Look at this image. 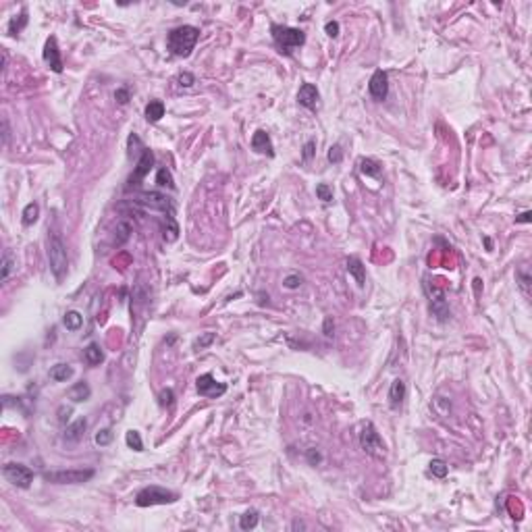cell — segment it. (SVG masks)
Wrapping results in <instances>:
<instances>
[{
    "label": "cell",
    "instance_id": "1",
    "mask_svg": "<svg viewBox=\"0 0 532 532\" xmlns=\"http://www.w3.org/2000/svg\"><path fill=\"white\" fill-rule=\"evenodd\" d=\"M198 37H200V29L194 25L175 27L167 37V48L175 56H189L198 44Z\"/></svg>",
    "mask_w": 532,
    "mask_h": 532
},
{
    "label": "cell",
    "instance_id": "2",
    "mask_svg": "<svg viewBox=\"0 0 532 532\" xmlns=\"http://www.w3.org/2000/svg\"><path fill=\"white\" fill-rule=\"evenodd\" d=\"M48 262H50V271H52L54 279L63 281L69 271V256H67V248L58 235H52L48 239Z\"/></svg>",
    "mask_w": 532,
    "mask_h": 532
},
{
    "label": "cell",
    "instance_id": "3",
    "mask_svg": "<svg viewBox=\"0 0 532 532\" xmlns=\"http://www.w3.org/2000/svg\"><path fill=\"white\" fill-rule=\"evenodd\" d=\"M271 33H273V40L275 44L281 48V52L289 54L293 48L301 46L306 42V33L301 29H295V27H287V25H273L271 27Z\"/></svg>",
    "mask_w": 532,
    "mask_h": 532
},
{
    "label": "cell",
    "instance_id": "4",
    "mask_svg": "<svg viewBox=\"0 0 532 532\" xmlns=\"http://www.w3.org/2000/svg\"><path fill=\"white\" fill-rule=\"evenodd\" d=\"M360 447L374 460H383L387 455V451H385L387 447H385L381 435H378V431L374 428L372 422H364L362 424V428H360Z\"/></svg>",
    "mask_w": 532,
    "mask_h": 532
},
{
    "label": "cell",
    "instance_id": "5",
    "mask_svg": "<svg viewBox=\"0 0 532 532\" xmlns=\"http://www.w3.org/2000/svg\"><path fill=\"white\" fill-rule=\"evenodd\" d=\"M177 501V493L167 490L162 486H146L135 495L137 507H150V505H167Z\"/></svg>",
    "mask_w": 532,
    "mask_h": 532
},
{
    "label": "cell",
    "instance_id": "6",
    "mask_svg": "<svg viewBox=\"0 0 532 532\" xmlns=\"http://www.w3.org/2000/svg\"><path fill=\"white\" fill-rule=\"evenodd\" d=\"M92 468H75V470H56V472H44V480L54 484H84L90 478H94Z\"/></svg>",
    "mask_w": 532,
    "mask_h": 532
},
{
    "label": "cell",
    "instance_id": "7",
    "mask_svg": "<svg viewBox=\"0 0 532 532\" xmlns=\"http://www.w3.org/2000/svg\"><path fill=\"white\" fill-rule=\"evenodd\" d=\"M135 204L144 206L146 210H158V212H165V214H173V202L171 198L158 194V192H144V194H137Z\"/></svg>",
    "mask_w": 532,
    "mask_h": 532
},
{
    "label": "cell",
    "instance_id": "8",
    "mask_svg": "<svg viewBox=\"0 0 532 532\" xmlns=\"http://www.w3.org/2000/svg\"><path fill=\"white\" fill-rule=\"evenodd\" d=\"M3 476H5L11 484H15V486H19V488H29L31 482H33V472H31L27 466L15 464V462L3 466Z\"/></svg>",
    "mask_w": 532,
    "mask_h": 532
},
{
    "label": "cell",
    "instance_id": "9",
    "mask_svg": "<svg viewBox=\"0 0 532 532\" xmlns=\"http://www.w3.org/2000/svg\"><path fill=\"white\" fill-rule=\"evenodd\" d=\"M196 389H198V393H200L202 397H210V399H214V397H220V395H224V393H227V385H224V383H218V381H216V378H214L210 372H206V374L198 376V381H196Z\"/></svg>",
    "mask_w": 532,
    "mask_h": 532
},
{
    "label": "cell",
    "instance_id": "10",
    "mask_svg": "<svg viewBox=\"0 0 532 532\" xmlns=\"http://www.w3.org/2000/svg\"><path fill=\"white\" fill-rule=\"evenodd\" d=\"M368 92L374 100H385L389 96V77L383 69H378L372 73L370 84H368Z\"/></svg>",
    "mask_w": 532,
    "mask_h": 532
},
{
    "label": "cell",
    "instance_id": "11",
    "mask_svg": "<svg viewBox=\"0 0 532 532\" xmlns=\"http://www.w3.org/2000/svg\"><path fill=\"white\" fill-rule=\"evenodd\" d=\"M152 165H154V154H152V150H146L144 148V152H141V156H139V162H137V167H135V171H133V175L129 177V185L127 187H135V185H139V181L150 173V169H152Z\"/></svg>",
    "mask_w": 532,
    "mask_h": 532
},
{
    "label": "cell",
    "instance_id": "12",
    "mask_svg": "<svg viewBox=\"0 0 532 532\" xmlns=\"http://www.w3.org/2000/svg\"><path fill=\"white\" fill-rule=\"evenodd\" d=\"M44 60L46 65L54 71V73H63V58H60V50H58V42L56 37L50 35L46 44H44Z\"/></svg>",
    "mask_w": 532,
    "mask_h": 532
},
{
    "label": "cell",
    "instance_id": "13",
    "mask_svg": "<svg viewBox=\"0 0 532 532\" xmlns=\"http://www.w3.org/2000/svg\"><path fill=\"white\" fill-rule=\"evenodd\" d=\"M318 100H320V94H318V88L314 84H303L297 92V102L308 108V110H314L318 106Z\"/></svg>",
    "mask_w": 532,
    "mask_h": 532
},
{
    "label": "cell",
    "instance_id": "14",
    "mask_svg": "<svg viewBox=\"0 0 532 532\" xmlns=\"http://www.w3.org/2000/svg\"><path fill=\"white\" fill-rule=\"evenodd\" d=\"M252 148L258 152V154H266V156H275V148L271 141V135L266 133L264 129H258L252 135Z\"/></svg>",
    "mask_w": 532,
    "mask_h": 532
},
{
    "label": "cell",
    "instance_id": "15",
    "mask_svg": "<svg viewBox=\"0 0 532 532\" xmlns=\"http://www.w3.org/2000/svg\"><path fill=\"white\" fill-rule=\"evenodd\" d=\"M86 426H88L86 418H77V420H75L73 424H69V426L65 428L63 439H65L67 443H79V441L84 439V435H86Z\"/></svg>",
    "mask_w": 532,
    "mask_h": 532
},
{
    "label": "cell",
    "instance_id": "16",
    "mask_svg": "<svg viewBox=\"0 0 532 532\" xmlns=\"http://www.w3.org/2000/svg\"><path fill=\"white\" fill-rule=\"evenodd\" d=\"M347 273L356 279V283H358L360 287H364V283H366V266L362 264L360 258L352 256V258L347 260Z\"/></svg>",
    "mask_w": 532,
    "mask_h": 532
},
{
    "label": "cell",
    "instance_id": "17",
    "mask_svg": "<svg viewBox=\"0 0 532 532\" xmlns=\"http://www.w3.org/2000/svg\"><path fill=\"white\" fill-rule=\"evenodd\" d=\"M403 399H405V383L401 378H395L389 387V403H391V407H399L403 403Z\"/></svg>",
    "mask_w": 532,
    "mask_h": 532
},
{
    "label": "cell",
    "instance_id": "18",
    "mask_svg": "<svg viewBox=\"0 0 532 532\" xmlns=\"http://www.w3.org/2000/svg\"><path fill=\"white\" fill-rule=\"evenodd\" d=\"M17 269V260H15V256H13V252L11 250H5V254H3V262H0V281H7L9 277H11V273Z\"/></svg>",
    "mask_w": 532,
    "mask_h": 532
},
{
    "label": "cell",
    "instance_id": "19",
    "mask_svg": "<svg viewBox=\"0 0 532 532\" xmlns=\"http://www.w3.org/2000/svg\"><path fill=\"white\" fill-rule=\"evenodd\" d=\"M90 395H92V389H90V385L88 383H77V385H73L71 389H69V399L71 401H75V403H81V401H88L90 399Z\"/></svg>",
    "mask_w": 532,
    "mask_h": 532
},
{
    "label": "cell",
    "instance_id": "20",
    "mask_svg": "<svg viewBox=\"0 0 532 532\" xmlns=\"http://www.w3.org/2000/svg\"><path fill=\"white\" fill-rule=\"evenodd\" d=\"M165 117V102L162 100H152L146 106V119L150 123H158Z\"/></svg>",
    "mask_w": 532,
    "mask_h": 532
},
{
    "label": "cell",
    "instance_id": "21",
    "mask_svg": "<svg viewBox=\"0 0 532 532\" xmlns=\"http://www.w3.org/2000/svg\"><path fill=\"white\" fill-rule=\"evenodd\" d=\"M360 171H362V175H366V177L378 179V177H381L383 167H381V162H376V160H372V158H362V160H360Z\"/></svg>",
    "mask_w": 532,
    "mask_h": 532
},
{
    "label": "cell",
    "instance_id": "22",
    "mask_svg": "<svg viewBox=\"0 0 532 532\" xmlns=\"http://www.w3.org/2000/svg\"><path fill=\"white\" fill-rule=\"evenodd\" d=\"M131 233H133L131 222H127V220L117 222V229H115V245H123V243L131 237Z\"/></svg>",
    "mask_w": 532,
    "mask_h": 532
},
{
    "label": "cell",
    "instance_id": "23",
    "mask_svg": "<svg viewBox=\"0 0 532 532\" xmlns=\"http://www.w3.org/2000/svg\"><path fill=\"white\" fill-rule=\"evenodd\" d=\"M71 376H73V368L69 364H56V366L50 368V378H52V381H56V383L69 381Z\"/></svg>",
    "mask_w": 532,
    "mask_h": 532
},
{
    "label": "cell",
    "instance_id": "24",
    "mask_svg": "<svg viewBox=\"0 0 532 532\" xmlns=\"http://www.w3.org/2000/svg\"><path fill=\"white\" fill-rule=\"evenodd\" d=\"M516 281H518L520 289L524 291V295L528 297L530 295V285H532V275H530V271L526 269V266H522V269L516 271Z\"/></svg>",
    "mask_w": 532,
    "mask_h": 532
},
{
    "label": "cell",
    "instance_id": "25",
    "mask_svg": "<svg viewBox=\"0 0 532 532\" xmlns=\"http://www.w3.org/2000/svg\"><path fill=\"white\" fill-rule=\"evenodd\" d=\"M23 218V224L25 227H29V224H33L35 220H37V216H40V206H37L35 202H29L25 208H23V214H21Z\"/></svg>",
    "mask_w": 532,
    "mask_h": 532
},
{
    "label": "cell",
    "instance_id": "26",
    "mask_svg": "<svg viewBox=\"0 0 532 532\" xmlns=\"http://www.w3.org/2000/svg\"><path fill=\"white\" fill-rule=\"evenodd\" d=\"M162 233H165V239H167V241H177V237H179V227H177L173 214H167V224L162 227Z\"/></svg>",
    "mask_w": 532,
    "mask_h": 532
},
{
    "label": "cell",
    "instance_id": "27",
    "mask_svg": "<svg viewBox=\"0 0 532 532\" xmlns=\"http://www.w3.org/2000/svg\"><path fill=\"white\" fill-rule=\"evenodd\" d=\"M102 360H104V356H102L100 345H98V343H90V345L86 347V362H88L90 366H98Z\"/></svg>",
    "mask_w": 532,
    "mask_h": 532
},
{
    "label": "cell",
    "instance_id": "28",
    "mask_svg": "<svg viewBox=\"0 0 532 532\" xmlns=\"http://www.w3.org/2000/svg\"><path fill=\"white\" fill-rule=\"evenodd\" d=\"M25 25H27V9H23V11L19 13V17L15 15V17L11 19V23H9V33H11V35H17Z\"/></svg>",
    "mask_w": 532,
    "mask_h": 532
},
{
    "label": "cell",
    "instance_id": "29",
    "mask_svg": "<svg viewBox=\"0 0 532 532\" xmlns=\"http://www.w3.org/2000/svg\"><path fill=\"white\" fill-rule=\"evenodd\" d=\"M258 520H260L258 511H256V509H250V511H245V514L239 518V528H241V530H252V528L258 526Z\"/></svg>",
    "mask_w": 532,
    "mask_h": 532
},
{
    "label": "cell",
    "instance_id": "30",
    "mask_svg": "<svg viewBox=\"0 0 532 532\" xmlns=\"http://www.w3.org/2000/svg\"><path fill=\"white\" fill-rule=\"evenodd\" d=\"M65 326L69 329V331H77L81 324H84V316L79 314V312H75V310H71V312H67L65 314Z\"/></svg>",
    "mask_w": 532,
    "mask_h": 532
},
{
    "label": "cell",
    "instance_id": "31",
    "mask_svg": "<svg viewBox=\"0 0 532 532\" xmlns=\"http://www.w3.org/2000/svg\"><path fill=\"white\" fill-rule=\"evenodd\" d=\"M125 443H127V447H131L133 451H144V441H141V435H139L137 431H127Z\"/></svg>",
    "mask_w": 532,
    "mask_h": 532
},
{
    "label": "cell",
    "instance_id": "32",
    "mask_svg": "<svg viewBox=\"0 0 532 532\" xmlns=\"http://www.w3.org/2000/svg\"><path fill=\"white\" fill-rule=\"evenodd\" d=\"M156 183L160 187H169V189H175V181H173V175L169 169H158L156 173Z\"/></svg>",
    "mask_w": 532,
    "mask_h": 532
},
{
    "label": "cell",
    "instance_id": "33",
    "mask_svg": "<svg viewBox=\"0 0 532 532\" xmlns=\"http://www.w3.org/2000/svg\"><path fill=\"white\" fill-rule=\"evenodd\" d=\"M214 339H216V335H214V333H210V331H208V333H202V335H200V337L194 341V350H206V347L212 343Z\"/></svg>",
    "mask_w": 532,
    "mask_h": 532
},
{
    "label": "cell",
    "instance_id": "34",
    "mask_svg": "<svg viewBox=\"0 0 532 532\" xmlns=\"http://www.w3.org/2000/svg\"><path fill=\"white\" fill-rule=\"evenodd\" d=\"M431 472H433V476H437V478H445L447 472H449V466H447L443 460H433V462H431Z\"/></svg>",
    "mask_w": 532,
    "mask_h": 532
},
{
    "label": "cell",
    "instance_id": "35",
    "mask_svg": "<svg viewBox=\"0 0 532 532\" xmlns=\"http://www.w3.org/2000/svg\"><path fill=\"white\" fill-rule=\"evenodd\" d=\"M314 154H316V141H314V139H308L306 144H303V150H301V160H303V162H310V160L314 158Z\"/></svg>",
    "mask_w": 532,
    "mask_h": 532
},
{
    "label": "cell",
    "instance_id": "36",
    "mask_svg": "<svg viewBox=\"0 0 532 532\" xmlns=\"http://www.w3.org/2000/svg\"><path fill=\"white\" fill-rule=\"evenodd\" d=\"M316 196H318V200H322V202H333V189H331V185L318 183V185H316Z\"/></svg>",
    "mask_w": 532,
    "mask_h": 532
},
{
    "label": "cell",
    "instance_id": "37",
    "mask_svg": "<svg viewBox=\"0 0 532 532\" xmlns=\"http://www.w3.org/2000/svg\"><path fill=\"white\" fill-rule=\"evenodd\" d=\"M112 437H115V435H112L110 428H102V431L96 433V443H98L100 447H104V445H108V443L112 441Z\"/></svg>",
    "mask_w": 532,
    "mask_h": 532
},
{
    "label": "cell",
    "instance_id": "38",
    "mask_svg": "<svg viewBox=\"0 0 532 532\" xmlns=\"http://www.w3.org/2000/svg\"><path fill=\"white\" fill-rule=\"evenodd\" d=\"M173 401H175V393H173L171 389H162L160 395H158V403H160L162 407H171Z\"/></svg>",
    "mask_w": 532,
    "mask_h": 532
},
{
    "label": "cell",
    "instance_id": "39",
    "mask_svg": "<svg viewBox=\"0 0 532 532\" xmlns=\"http://www.w3.org/2000/svg\"><path fill=\"white\" fill-rule=\"evenodd\" d=\"M329 160H331L333 165H339L341 160H343V150H341V146H333V148L329 150Z\"/></svg>",
    "mask_w": 532,
    "mask_h": 532
},
{
    "label": "cell",
    "instance_id": "40",
    "mask_svg": "<svg viewBox=\"0 0 532 532\" xmlns=\"http://www.w3.org/2000/svg\"><path fill=\"white\" fill-rule=\"evenodd\" d=\"M301 283H303V279H301L299 275H287L285 281H283V285H285L287 289H297Z\"/></svg>",
    "mask_w": 532,
    "mask_h": 532
},
{
    "label": "cell",
    "instance_id": "41",
    "mask_svg": "<svg viewBox=\"0 0 532 532\" xmlns=\"http://www.w3.org/2000/svg\"><path fill=\"white\" fill-rule=\"evenodd\" d=\"M177 81H179V86H181V88H192V86L196 84V77H194L192 73H181Z\"/></svg>",
    "mask_w": 532,
    "mask_h": 532
},
{
    "label": "cell",
    "instance_id": "42",
    "mask_svg": "<svg viewBox=\"0 0 532 532\" xmlns=\"http://www.w3.org/2000/svg\"><path fill=\"white\" fill-rule=\"evenodd\" d=\"M71 414H73V407L60 405V407H58V422H60V424H67L69 418H71Z\"/></svg>",
    "mask_w": 532,
    "mask_h": 532
},
{
    "label": "cell",
    "instance_id": "43",
    "mask_svg": "<svg viewBox=\"0 0 532 532\" xmlns=\"http://www.w3.org/2000/svg\"><path fill=\"white\" fill-rule=\"evenodd\" d=\"M306 458H308V462H310L312 466H316V464L322 462V455H320V451H316V449H308V451H306Z\"/></svg>",
    "mask_w": 532,
    "mask_h": 532
},
{
    "label": "cell",
    "instance_id": "44",
    "mask_svg": "<svg viewBox=\"0 0 532 532\" xmlns=\"http://www.w3.org/2000/svg\"><path fill=\"white\" fill-rule=\"evenodd\" d=\"M324 31H326V35H331V37H337V35H339V23H337V21H326V25H324Z\"/></svg>",
    "mask_w": 532,
    "mask_h": 532
},
{
    "label": "cell",
    "instance_id": "45",
    "mask_svg": "<svg viewBox=\"0 0 532 532\" xmlns=\"http://www.w3.org/2000/svg\"><path fill=\"white\" fill-rule=\"evenodd\" d=\"M115 98L119 100V104H127V102H129V92H127L125 88H121V90H117Z\"/></svg>",
    "mask_w": 532,
    "mask_h": 532
},
{
    "label": "cell",
    "instance_id": "46",
    "mask_svg": "<svg viewBox=\"0 0 532 532\" xmlns=\"http://www.w3.org/2000/svg\"><path fill=\"white\" fill-rule=\"evenodd\" d=\"M9 135H11V131H9V121L3 119V144H5V146L9 144Z\"/></svg>",
    "mask_w": 532,
    "mask_h": 532
},
{
    "label": "cell",
    "instance_id": "47",
    "mask_svg": "<svg viewBox=\"0 0 532 532\" xmlns=\"http://www.w3.org/2000/svg\"><path fill=\"white\" fill-rule=\"evenodd\" d=\"M530 220H532V212H530V210L522 212V214L516 218V222H530Z\"/></svg>",
    "mask_w": 532,
    "mask_h": 532
},
{
    "label": "cell",
    "instance_id": "48",
    "mask_svg": "<svg viewBox=\"0 0 532 532\" xmlns=\"http://www.w3.org/2000/svg\"><path fill=\"white\" fill-rule=\"evenodd\" d=\"M333 329H335V324H333V318H326V320H324V335H326V337H331V335H333Z\"/></svg>",
    "mask_w": 532,
    "mask_h": 532
},
{
    "label": "cell",
    "instance_id": "49",
    "mask_svg": "<svg viewBox=\"0 0 532 532\" xmlns=\"http://www.w3.org/2000/svg\"><path fill=\"white\" fill-rule=\"evenodd\" d=\"M484 245H486V250H493V241L488 237H484Z\"/></svg>",
    "mask_w": 532,
    "mask_h": 532
},
{
    "label": "cell",
    "instance_id": "50",
    "mask_svg": "<svg viewBox=\"0 0 532 532\" xmlns=\"http://www.w3.org/2000/svg\"><path fill=\"white\" fill-rule=\"evenodd\" d=\"M297 528H306V526H303L301 522H293V530H297Z\"/></svg>",
    "mask_w": 532,
    "mask_h": 532
}]
</instances>
